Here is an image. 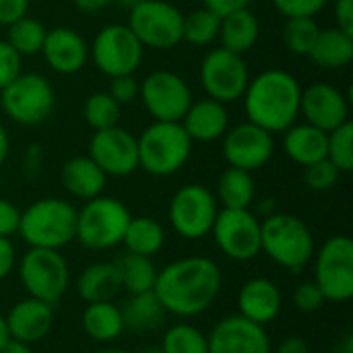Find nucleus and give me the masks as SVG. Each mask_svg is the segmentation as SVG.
Listing matches in <instances>:
<instances>
[{"label":"nucleus","mask_w":353,"mask_h":353,"mask_svg":"<svg viewBox=\"0 0 353 353\" xmlns=\"http://www.w3.org/2000/svg\"><path fill=\"white\" fill-rule=\"evenodd\" d=\"M223 285L221 269L207 256H184L157 271L153 294L165 314L194 319L207 312Z\"/></svg>","instance_id":"obj_1"},{"label":"nucleus","mask_w":353,"mask_h":353,"mask_svg":"<svg viewBox=\"0 0 353 353\" xmlns=\"http://www.w3.org/2000/svg\"><path fill=\"white\" fill-rule=\"evenodd\" d=\"M242 99L248 122L271 134L285 132L300 116L302 87L292 72L269 68L248 81Z\"/></svg>","instance_id":"obj_2"},{"label":"nucleus","mask_w":353,"mask_h":353,"mask_svg":"<svg viewBox=\"0 0 353 353\" xmlns=\"http://www.w3.org/2000/svg\"><path fill=\"white\" fill-rule=\"evenodd\" d=\"M261 252L288 271H302L314 259L316 244L310 228L296 215L271 213L261 221Z\"/></svg>","instance_id":"obj_3"},{"label":"nucleus","mask_w":353,"mask_h":353,"mask_svg":"<svg viewBox=\"0 0 353 353\" xmlns=\"http://www.w3.org/2000/svg\"><path fill=\"white\" fill-rule=\"evenodd\" d=\"M17 234L29 248L62 250L77 236V209L64 199H39L21 211Z\"/></svg>","instance_id":"obj_4"},{"label":"nucleus","mask_w":353,"mask_h":353,"mask_svg":"<svg viewBox=\"0 0 353 353\" xmlns=\"http://www.w3.org/2000/svg\"><path fill=\"white\" fill-rule=\"evenodd\" d=\"M139 145V168L155 178H165L180 172L192 153V141L180 122L153 120L141 137Z\"/></svg>","instance_id":"obj_5"},{"label":"nucleus","mask_w":353,"mask_h":353,"mask_svg":"<svg viewBox=\"0 0 353 353\" xmlns=\"http://www.w3.org/2000/svg\"><path fill=\"white\" fill-rule=\"evenodd\" d=\"M128 207L114 196H95L85 201V205L77 211V236L85 248L89 250H110L122 244L128 221Z\"/></svg>","instance_id":"obj_6"},{"label":"nucleus","mask_w":353,"mask_h":353,"mask_svg":"<svg viewBox=\"0 0 353 353\" xmlns=\"http://www.w3.org/2000/svg\"><path fill=\"white\" fill-rule=\"evenodd\" d=\"M19 281L29 298L56 306L70 285V269L60 250L29 248L19 261Z\"/></svg>","instance_id":"obj_7"},{"label":"nucleus","mask_w":353,"mask_h":353,"mask_svg":"<svg viewBox=\"0 0 353 353\" xmlns=\"http://www.w3.org/2000/svg\"><path fill=\"white\" fill-rule=\"evenodd\" d=\"M0 105L12 122L23 126H37L52 116L56 93L43 74L21 72L0 91Z\"/></svg>","instance_id":"obj_8"},{"label":"nucleus","mask_w":353,"mask_h":353,"mask_svg":"<svg viewBox=\"0 0 353 353\" xmlns=\"http://www.w3.org/2000/svg\"><path fill=\"white\" fill-rule=\"evenodd\" d=\"M314 283L327 302H350L353 298V240L345 234L331 236L314 252Z\"/></svg>","instance_id":"obj_9"},{"label":"nucleus","mask_w":353,"mask_h":353,"mask_svg":"<svg viewBox=\"0 0 353 353\" xmlns=\"http://www.w3.org/2000/svg\"><path fill=\"white\" fill-rule=\"evenodd\" d=\"M184 12L165 0H141L128 10V29L151 50H172L182 41Z\"/></svg>","instance_id":"obj_10"},{"label":"nucleus","mask_w":353,"mask_h":353,"mask_svg":"<svg viewBox=\"0 0 353 353\" xmlns=\"http://www.w3.org/2000/svg\"><path fill=\"white\" fill-rule=\"evenodd\" d=\"M219 203L215 194L203 184H186L176 190L170 201V223L184 240H201L211 234Z\"/></svg>","instance_id":"obj_11"},{"label":"nucleus","mask_w":353,"mask_h":353,"mask_svg":"<svg viewBox=\"0 0 353 353\" xmlns=\"http://www.w3.org/2000/svg\"><path fill=\"white\" fill-rule=\"evenodd\" d=\"M91 60L97 70L110 79L134 74L143 62L145 48L128 29V25H105L91 43Z\"/></svg>","instance_id":"obj_12"},{"label":"nucleus","mask_w":353,"mask_h":353,"mask_svg":"<svg viewBox=\"0 0 353 353\" xmlns=\"http://www.w3.org/2000/svg\"><path fill=\"white\" fill-rule=\"evenodd\" d=\"M211 236L232 261L248 263L261 254V219L250 209H219Z\"/></svg>","instance_id":"obj_13"},{"label":"nucleus","mask_w":353,"mask_h":353,"mask_svg":"<svg viewBox=\"0 0 353 353\" xmlns=\"http://www.w3.org/2000/svg\"><path fill=\"white\" fill-rule=\"evenodd\" d=\"M199 79L207 97L221 103H232L242 99L250 74L244 56L225 48H215L203 58Z\"/></svg>","instance_id":"obj_14"},{"label":"nucleus","mask_w":353,"mask_h":353,"mask_svg":"<svg viewBox=\"0 0 353 353\" xmlns=\"http://www.w3.org/2000/svg\"><path fill=\"white\" fill-rule=\"evenodd\" d=\"M141 101L153 120L180 122L192 103L188 83L172 70H155L147 74L139 87Z\"/></svg>","instance_id":"obj_15"},{"label":"nucleus","mask_w":353,"mask_h":353,"mask_svg":"<svg viewBox=\"0 0 353 353\" xmlns=\"http://www.w3.org/2000/svg\"><path fill=\"white\" fill-rule=\"evenodd\" d=\"M89 157L108 178H126L139 170L137 137L122 126L95 130L89 143Z\"/></svg>","instance_id":"obj_16"},{"label":"nucleus","mask_w":353,"mask_h":353,"mask_svg":"<svg viewBox=\"0 0 353 353\" xmlns=\"http://www.w3.org/2000/svg\"><path fill=\"white\" fill-rule=\"evenodd\" d=\"M221 139L223 157L230 163V168H238L250 174L265 168L275 153L273 134L252 122L228 128Z\"/></svg>","instance_id":"obj_17"},{"label":"nucleus","mask_w":353,"mask_h":353,"mask_svg":"<svg viewBox=\"0 0 353 353\" xmlns=\"http://www.w3.org/2000/svg\"><path fill=\"white\" fill-rule=\"evenodd\" d=\"M209 353H271L267 327L232 314L215 323L207 335Z\"/></svg>","instance_id":"obj_18"},{"label":"nucleus","mask_w":353,"mask_h":353,"mask_svg":"<svg viewBox=\"0 0 353 353\" xmlns=\"http://www.w3.org/2000/svg\"><path fill=\"white\" fill-rule=\"evenodd\" d=\"M300 114L308 124L331 132L350 120V97L335 85L312 83L302 89Z\"/></svg>","instance_id":"obj_19"},{"label":"nucleus","mask_w":353,"mask_h":353,"mask_svg":"<svg viewBox=\"0 0 353 353\" xmlns=\"http://www.w3.org/2000/svg\"><path fill=\"white\" fill-rule=\"evenodd\" d=\"M43 60L58 74H74L83 70L89 60V46L85 37L70 27H54L46 31L41 46Z\"/></svg>","instance_id":"obj_20"},{"label":"nucleus","mask_w":353,"mask_h":353,"mask_svg":"<svg viewBox=\"0 0 353 353\" xmlns=\"http://www.w3.org/2000/svg\"><path fill=\"white\" fill-rule=\"evenodd\" d=\"M4 319L10 339L33 345L50 335L54 327V306L27 296L25 300H19Z\"/></svg>","instance_id":"obj_21"},{"label":"nucleus","mask_w":353,"mask_h":353,"mask_svg":"<svg viewBox=\"0 0 353 353\" xmlns=\"http://www.w3.org/2000/svg\"><path fill=\"white\" fill-rule=\"evenodd\" d=\"M238 314L261 327L271 325L283 306L281 290L269 277H252L238 292Z\"/></svg>","instance_id":"obj_22"},{"label":"nucleus","mask_w":353,"mask_h":353,"mask_svg":"<svg viewBox=\"0 0 353 353\" xmlns=\"http://www.w3.org/2000/svg\"><path fill=\"white\" fill-rule=\"evenodd\" d=\"M180 124L192 143L194 141L213 143V141H219L230 128V114H228L225 103L217 99H211V97H203L199 101L192 99Z\"/></svg>","instance_id":"obj_23"},{"label":"nucleus","mask_w":353,"mask_h":353,"mask_svg":"<svg viewBox=\"0 0 353 353\" xmlns=\"http://www.w3.org/2000/svg\"><path fill=\"white\" fill-rule=\"evenodd\" d=\"M60 180L66 192L81 201L103 194V188L108 184V176L89 155H79L64 161L60 170Z\"/></svg>","instance_id":"obj_24"},{"label":"nucleus","mask_w":353,"mask_h":353,"mask_svg":"<svg viewBox=\"0 0 353 353\" xmlns=\"http://www.w3.org/2000/svg\"><path fill=\"white\" fill-rule=\"evenodd\" d=\"M120 290H122L120 271L116 263L110 261H99L85 267L77 279V294L87 304L114 300Z\"/></svg>","instance_id":"obj_25"},{"label":"nucleus","mask_w":353,"mask_h":353,"mask_svg":"<svg viewBox=\"0 0 353 353\" xmlns=\"http://www.w3.org/2000/svg\"><path fill=\"white\" fill-rule=\"evenodd\" d=\"M283 149L294 163L306 168L327 157V132L308 122L292 124L283 134Z\"/></svg>","instance_id":"obj_26"},{"label":"nucleus","mask_w":353,"mask_h":353,"mask_svg":"<svg viewBox=\"0 0 353 353\" xmlns=\"http://www.w3.org/2000/svg\"><path fill=\"white\" fill-rule=\"evenodd\" d=\"M81 327L89 339L103 345L114 343L126 331L122 310L112 300L87 304V308L81 314Z\"/></svg>","instance_id":"obj_27"},{"label":"nucleus","mask_w":353,"mask_h":353,"mask_svg":"<svg viewBox=\"0 0 353 353\" xmlns=\"http://www.w3.org/2000/svg\"><path fill=\"white\" fill-rule=\"evenodd\" d=\"M259 37H261V23L250 8L236 10L221 19L219 35H217V39H221V48L244 56L256 46Z\"/></svg>","instance_id":"obj_28"},{"label":"nucleus","mask_w":353,"mask_h":353,"mask_svg":"<svg viewBox=\"0 0 353 353\" xmlns=\"http://www.w3.org/2000/svg\"><path fill=\"white\" fill-rule=\"evenodd\" d=\"M308 58L327 70H337L350 66L353 60V35L341 31L339 27L321 29Z\"/></svg>","instance_id":"obj_29"},{"label":"nucleus","mask_w":353,"mask_h":353,"mask_svg":"<svg viewBox=\"0 0 353 353\" xmlns=\"http://www.w3.org/2000/svg\"><path fill=\"white\" fill-rule=\"evenodd\" d=\"M120 310H122V319H124V329H130L134 333L155 331L163 325V321L168 316L153 292L132 294Z\"/></svg>","instance_id":"obj_30"},{"label":"nucleus","mask_w":353,"mask_h":353,"mask_svg":"<svg viewBox=\"0 0 353 353\" xmlns=\"http://www.w3.org/2000/svg\"><path fill=\"white\" fill-rule=\"evenodd\" d=\"M122 244L126 246V252L151 259L161 252L165 244V230L153 217H130Z\"/></svg>","instance_id":"obj_31"},{"label":"nucleus","mask_w":353,"mask_h":353,"mask_svg":"<svg viewBox=\"0 0 353 353\" xmlns=\"http://www.w3.org/2000/svg\"><path fill=\"white\" fill-rule=\"evenodd\" d=\"M256 186L250 172L228 168L219 180H217V203L223 205V209H250L254 203Z\"/></svg>","instance_id":"obj_32"},{"label":"nucleus","mask_w":353,"mask_h":353,"mask_svg":"<svg viewBox=\"0 0 353 353\" xmlns=\"http://www.w3.org/2000/svg\"><path fill=\"white\" fill-rule=\"evenodd\" d=\"M114 263H116V267L120 271L122 290H126L130 296L132 294L153 292L159 269L155 267V263L149 256H141V254L126 252L124 256H120Z\"/></svg>","instance_id":"obj_33"},{"label":"nucleus","mask_w":353,"mask_h":353,"mask_svg":"<svg viewBox=\"0 0 353 353\" xmlns=\"http://www.w3.org/2000/svg\"><path fill=\"white\" fill-rule=\"evenodd\" d=\"M46 27L33 19V17H21L14 23L8 25L6 41L25 58V56H35L41 52L43 39H46Z\"/></svg>","instance_id":"obj_34"},{"label":"nucleus","mask_w":353,"mask_h":353,"mask_svg":"<svg viewBox=\"0 0 353 353\" xmlns=\"http://www.w3.org/2000/svg\"><path fill=\"white\" fill-rule=\"evenodd\" d=\"M219 25L221 19L203 8L192 10L190 14H184V27H182V41L190 46H209L217 39L219 35Z\"/></svg>","instance_id":"obj_35"},{"label":"nucleus","mask_w":353,"mask_h":353,"mask_svg":"<svg viewBox=\"0 0 353 353\" xmlns=\"http://www.w3.org/2000/svg\"><path fill=\"white\" fill-rule=\"evenodd\" d=\"M319 33L321 27L314 17H290L283 25V43L292 54L308 58Z\"/></svg>","instance_id":"obj_36"},{"label":"nucleus","mask_w":353,"mask_h":353,"mask_svg":"<svg viewBox=\"0 0 353 353\" xmlns=\"http://www.w3.org/2000/svg\"><path fill=\"white\" fill-rule=\"evenodd\" d=\"M120 114H122V105H120L108 91L91 93V95L85 99V105H83L85 122H87L93 130H103V128L118 126Z\"/></svg>","instance_id":"obj_37"},{"label":"nucleus","mask_w":353,"mask_h":353,"mask_svg":"<svg viewBox=\"0 0 353 353\" xmlns=\"http://www.w3.org/2000/svg\"><path fill=\"white\" fill-rule=\"evenodd\" d=\"M159 347L163 353H209L207 335L188 323L170 327L163 333Z\"/></svg>","instance_id":"obj_38"},{"label":"nucleus","mask_w":353,"mask_h":353,"mask_svg":"<svg viewBox=\"0 0 353 353\" xmlns=\"http://www.w3.org/2000/svg\"><path fill=\"white\" fill-rule=\"evenodd\" d=\"M327 159L341 172L353 170V124L347 120L335 130L327 132Z\"/></svg>","instance_id":"obj_39"},{"label":"nucleus","mask_w":353,"mask_h":353,"mask_svg":"<svg viewBox=\"0 0 353 353\" xmlns=\"http://www.w3.org/2000/svg\"><path fill=\"white\" fill-rule=\"evenodd\" d=\"M339 178H341V172L327 157L304 168L306 186L314 192H327V190L335 188Z\"/></svg>","instance_id":"obj_40"},{"label":"nucleus","mask_w":353,"mask_h":353,"mask_svg":"<svg viewBox=\"0 0 353 353\" xmlns=\"http://www.w3.org/2000/svg\"><path fill=\"white\" fill-rule=\"evenodd\" d=\"M292 302H294L296 310H300L304 314H312V312H319L325 306L327 300H325L321 288L310 279V281H302V283L296 285Z\"/></svg>","instance_id":"obj_41"},{"label":"nucleus","mask_w":353,"mask_h":353,"mask_svg":"<svg viewBox=\"0 0 353 353\" xmlns=\"http://www.w3.org/2000/svg\"><path fill=\"white\" fill-rule=\"evenodd\" d=\"M23 56L6 41H0V91L23 72Z\"/></svg>","instance_id":"obj_42"},{"label":"nucleus","mask_w":353,"mask_h":353,"mask_svg":"<svg viewBox=\"0 0 353 353\" xmlns=\"http://www.w3.org/2000/svg\"><path fill=\"white\" fill-rule=\"evenodd\" d=\"M273 6L285 17H316L329 0H271Z\"/></svg>","instance_id":"obj_43"},{"label":"nucleus","mask_w":353,"mask_h":353,"mask_svg":"<svg viewBox=\"0 0 353 353\" xmlns=\"http://www.w3.org/2000/svg\"><path fill=\"white\" fill-rule=\"evenodd\" d=\"M139 87L141 83L134 79V74H122V77H114L110 79V89L108 93L120 103V105H128L139 97Z\"/></svg>","instance_id":"obj_44"},{"label":"nucleus","mask_w":353,"mask_h":353,"mask_svg":"<svg viewBox=\"0 0 353 353\" xmlns=\"http://www.w3.org/2000/svg\"><path fill=\"white\" fill-rule=\"evenodd\" d=\"M19 219H21V209L0 196V238H10L19 230Z\"/></svg>","instance_id":"obj_45"},{"label":"nucleus","mask_w":353,"mask_h":353,"mask_svg":"<svg viewBox=\"0 0 353 353\" xmlns=\"http://www.w3.org/2000/svg\"><path fill=\"white\" fill-rule=\"evenodd\" d=\"M29 10V0H0V25L8 27L17 19L25 17Z\"/></svg>","instance_id":"obj_46"},{"label":"nucleus","mask_w":353,"mask_h":353,"mask_svg":"<svg viewBox=\"0 0 353 353\" xmlns=\"http://www.w3.org/2000/svg\"><path fill=\"white\" fill-rule=\"evenodd\" d=\"M250 2L252 0H203V6L211 12H215L219 19L236 12V10H242V8H250Z\"/></svg>","instance_id":"obj_47"},{"label":"nucleus","mask_w":353,"mask_h":353,"mask_svg":"<svg viewBox=\"0 0 353 353\" xmlns=\"http://www.w3.org/2000/svg\"><path fill=\"white\" fill-rule=\"evenodd\" d=\"M17 267V248L10 238H0V281L6 279Z\"/></svg>","instance_id":"obj_48"},{"label":"nucleus","mask_w":353,"mask_h":353,"mask_svg":"<svg viewBox=\"0 0 353 353\" xmlns=\"http://www.w3.org/2000/svg\"><path fill=\"white\" fill-rule=\"evenodd\" d=\"M335 27L353 35V0H335Z\"/></svg>","instance_id":"obj_49"},{"label":"nucleus","mask_w":353,"mask_h":353,"mask_svg":"<svg viewBox=\"0 0 353 353\" xmlns=\"http://www.w3.org/2000/svg\"><path fill=\"white\" fill-rule=\"evenodd\" d=\"M275 353H310V347L302 337L290 335V337L281 339V343L277 345Z\"/></svg>","instance_id":"obj_50"},{"label":"nucleus","mask_w":353,"mask_h":353,"mask_svg":"<svg viewBox=\"0 0 353 353\" xmlns=\"http://www.w3.org/2000/svg\"><path fill=\"white\" fill-rule=\"evenodd\" d=\"M72 2H74V6H77L81 12H87V14L99 12V10H103L105 6H110V0H72Z\"/></svg>","instance_id":"obj_51"},{"label":"nucleus","mask_w":353,"mask_h":353,"mask_svg":"<svg viewBox=\"0 0 353 353\" xmlns=\"http://www.w3.org/2000/svg\"><path fill=\"white\" fill-rule=\"evenodd\" d=\"M0 353H33L31 345L23 343V341H17V339H8L2 347Z\"/></svg>","instance_id":"obj_52"},{"label":"nucleus","mask_w":353,"mask_h":353,"mask_svg":"<svg viewBox=\"0 0 353 353\" xmlns=\"http://www.w3.org/2000/svg\"><path fill=\"white\" fill-rule=\"evenodd\" d=\"M8 149H10V141H8V134H6L4 126L0 124V165L8 157Z\"/></svg>","instance_id":"obj_53"},{"label":"nucleus","mask_w":353,"mask_h":353,"mask_svg":"<svg viewBox=\"0 0 353 353\" xmlns=\"http://www.w3.org/2000/svg\"><path fill=\"white\" fill-rule=\"evenodd\" d=\"M337 353H353V335L352 333H347V335L343 337V341L337 345Z\"/></svg>","instance_id":"obj_54"},{"label":"nucleus","mask_w":353,"mask_h":353,"mask_svg":"<svg viewBox=\"0 0 353 353\" xmlns=\"http://www.w3.org/2000/svg\"><path fill=\"white\" fill-rule=\"evenodd\" d=\"M256 211H259L261 215H265V217H267V215H271V213H275V201H271V199H269V201L259 203V209H256Z\"/></svg>","instance_id":"obj_55"},{"label":"nucleus","mask_w":353,"mask_h":353,"mask_svg":"<svg viewBox=\"0 0 353 353\" xmlns=\"http://www.w3.org/2000/svg\"><path fill=\"white\" fill-rule=\"evenodd\" d=\"M10 339V335H8V327H6V319L0 314V347L6 343Z\"/></svg>","instance_id":"obj_56"},{"label":"nucleus","mask_w":353,"mask_h":353,"mask_svg":"<svg viewBox=\"0 0 353 353\" xmlns=\"http://www.w3.org/2000/svg\"><path fill=\"white\" fill-rule=\"evenodd\" d=\"M139 2H141V0H110V4H116L118 8H126V10L134 8Z\"/></svg>","instance_id":"obj_57"},{"label":"nucleus","mask_w":353,"mask_h":353,"mask_svg":"<svg viewBox=\"0 0 353 353\" xmlns=\"http://www.w3.org/2000/svg\"><path fill=\"white\" fill-rule=\"evenodd\" d=\"M95 353H128L126 350H120V347H101L99 352Z\"/></svg>","instance_id":"obj_58"},{"label":"nucleus","mask_w":353,"mask_h":353,"mask_svg":"<svg viewBox=\"0 0 353 353\" xmlns=\"http://www.w3.org/2000/svg\"><path fill=\"white\" fill-rule=\"evenodd\" d=\"M141 353H163L161 352V347H149V350H145V352Z\"/></svg>","instance_id":"obj_59"},{"label":"nucleus","mask_w":353,"mask_h":353,"mask_svg":"<svg viewBox=\"0 0 353 353\" xmlns=\"http://www.w3.org/2000/svg\"><path fill=\"white\" fill-rule=\"evenodd\" d=\"M0 190H2V176H0Z\"/></svg>","instance_id":"obj_60"}]
</instances>
